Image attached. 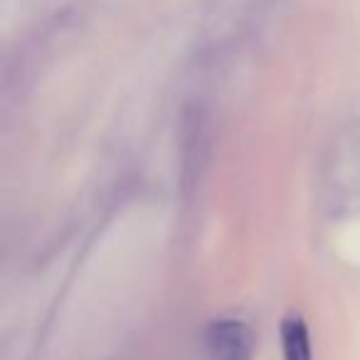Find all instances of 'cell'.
Listing matches in <instances>:
<instances>
[{"label":"cell","mask_w":360,"mask_h":360,"mask_svg":"<svg viewBox=\"0 0 360 360\" xmlns=\"http://www.w3.org/2000/svg\"><path fill=\"white\" fill-rule=\"evenodd\" d=\"M205 353L210 360H252L257 340L245 321L217 319L205 328Z\"/></svg>","instance_id":"cell-1"},{"label":"cell","mask_w":360,"mask_h":360,"mask_svg":"<svg viewBox=\"0 0 360 360\" xmlns=\"http://www.w3.org/2000/svg\"><path fill=\"white\" fill-rule=\"evenodd\" d=\"M281 353L284 360H314L309 328L299 314H289L281 321Z\"/></svg>","instance_id":"cell-2"}]
</instances>
